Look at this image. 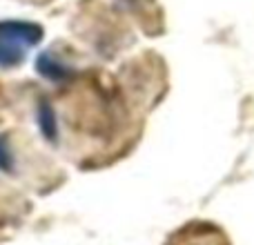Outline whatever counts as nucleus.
<instances>
[{"mask_svg":"<svg viewBox=\"0 0 254 245\" xmlns=\"http://www.w3.org/2000/svg\"><path fill=\"white\" fill-rule=\"evenodd\" d=\"M43 40V27L27 20L0 22V67H16L25 61L29 47Z\"/></svg>","mask_w":254,"mask_h":245,"instance_id":"nucleus-1","label":"nucleus"},{"mask_svg":"<svg viewBox=\"0 0 254 245\" xmlns=\"http://www.w3.org/2000/svg\"><path fill=\"white\" fill-rule=\"evenodd\" d=\"M36 69H38V74L43 76V78L52 80V83H63V80H67L74 74L71 67L65 65V62L58 56H54L52 52H43L36 58Z\"/></svg>","mask_w":254,"mask_h":245,"instance_id":"nucleus-2","label":"nucleus"},{"mask_svg":"<svg viewBox=\"0 0 254 245\" xmlns=\"http://www.w3.org/2000/svg\"><path fill=\"white\" fill-rule=\"evenodd\" d=\"M38 125H40V131H43L45 138L56 143L58 122H56V114H54V107L49 105L47 101H40V105H38Z\"/></svg>","mask_w":254,"mask_h":245,"instance_id":"nucleus-3","label":"nucleus"},{"mask_svg":"<svg viewBox=\"0 0 254 245\" xmlns=\"http://www.w3.org/2000/svg\"><path fill=\"white\" fill-rule=\"evenodd\" d=\"M16 170V161H13V152L9 147V140L4 134H0V172L11 174Z\"/></svg>","mask_w":254,"mask_h":245,"instance_id":"nucleus-4","label":"nucleus"}]
</instances>
